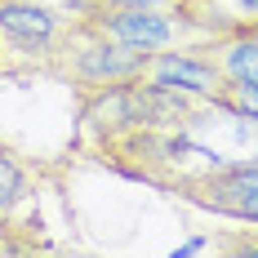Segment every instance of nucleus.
I'll return each mask as SVG.
<instances>
[{"label": "nucleus", "mask_w": 258, "mask_h": 258, "mask_svg": "<svg viewBox=\"0 0 258 258\" xmlns=\"http://www.w3.org/2000/svg\"><path fill=\"white\" fill-rule=\"evenodd\" d=\"M214 103H223L232 111H240V116L258 120V85H249V80H223V89L214 94Z\"/></svg>", "instance_id": "6e6552de"}, {"label": "nucleus", "mask_w": 258, "mask_h": 258, "mask_svg": "<svg viewBox=\"0 0 258 258\" xmlns=\"http://www.w3.org/2000/svg\"><path fill=\"white\" fill-rule=\"evenodd\" d=\"M201 49L223 72V80L258 85V31H223V36H209Z\"/></svg>", "instance_id": "423d86ee"}, {"label": "nucleus", "mask_w": 258, "mask_h": 258, "mask_svg": "<svg viewBox=\"0 0 258 258\" xmlns=\"http://www.w3.org/2000/svg\"><path fill=\"white\" fill-rule=\"evenodd\" d=\"M23 196H27V174L0 152V214H5L9 205H18Z\"/></svg>", "instance_id": "1a4fd4ad"}, {"label": "nucleus", "mask_w": 258, "mask_h": 258, "mask_svg": "<svg viewBox=\"0 0 258 258\" xmlns=\"http://www.w3.org/2000/svg\"><path fill=\"white\" fill-rule=\"evenodd\" d=\"M72 18H62L58 9L36 5V0H0V40L14 58H27L45 72L58 45H62V36H67V27H72Z\"/></svg>", "instance_id": "7ed1b4c3"}, {"label": "nucleus", "mask_w": 258, "mask_h": 258, "mask_svg": "<svg viewBox=\"0 0 258 258\" xmlns=\"http://www.w3.org/2000/svg\"><path fill=\"white\" fill-rule=\"evenodd\" d=\"M191 18L205 27L209 36L223 31H258V0H196Z\"/></svg>", "instance_id": "0eeeda50"}, {"label": "nucleus", "mask_w": 258, "mask_h": 258, "mask_svg": "<svg viewBox=\"0 0 258 258\" xmlns=\"http://www.w3.org/2000/svg\"><path fill=\"white\" fill-rule=\"evenodd\" d=\"M143 67H147V53L125 49L120 40L98 31L76 9V18H72V27H67V36H62V45H58V53L49 58L45 72L67 80V85H76L80 98H94V94H107L116 85L143 80Z\"/></svg>", "instance_id": "f257e3e1"}, {"label": "nucleus", "mask_w": 258, "mask_h": 258, "mask_svg": "<svg viewBox=\"0 0 258 258\" xmlns=\"http://www.w3.org/2000/svg\"><path fill=\"white\" fill-rule=\"evenodd\" d=\"M236 249H249V254H258V240H240Z\"/></svg>", "instance_id": "9d476101"}, {"label": "nucleus", "mask_w": 258, "mask_h": 258, "mask_svg": "<svg viewBox=\"0 0 258 258\" xmlns=\"http://www.w3.org/2000/svg\"><path fill=\"white\" fill-rule=\"evenodd\" d=\"M143 80H152L160 89H174L182 98H214L223 89V72L205 58V49H169V53H152Z\"/></svg>", "instance_id": "39448f33"}, {"label": "nucleus", "mask_w": 258, "mask_h": 258, "mask_svg": "<svg viewBox=\"0 0 258 258\" xmlns=\"http://www.w3.org/2000/svg\"><path fill=\"white\" fill-rule=\"evenodd\" d=\"M5 53H9V49H5V40H0V72L9 67V58H5Z\"/></svg>", "instance_id": "9b49d317"}, {"label": "nucleus", "mask_w": 258, "mask_h": 258, "mask_svg": "<svg viewBox=\"0 0 258 258\" xmlns=\"http://www.w3.org/2000/svg\"><path fill=\"white\" fill-rule=\"evenodd\" d=\"M80 14L89 23L107 31L111 40H120L134 53H169V49H196L205 45L209 31L191 14L178 9H129V5H80Z\"/></svg>", "instance_id": "f03ea898"}, {"label": "nucleus", "mask_w": 258, "mask_h": 258, "mask_svg": "<svg viewBox=\"0 0 258 258\" xmlns=\"http://www.w3.org/2000/svg\"><path fill=\"white\" fill-rule=\"evenodd\" d=\"M169 191H178L182 201L209 209V214H227V218L258 223V160H245V165H227V169H205V174L178 178Z\"/></svg>", "instance_id": "20e7f679"}]
</instances>
